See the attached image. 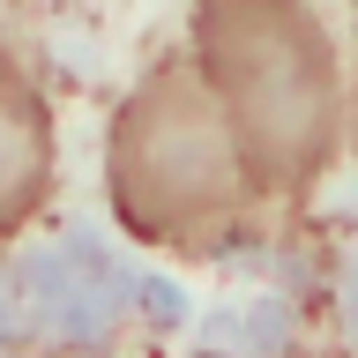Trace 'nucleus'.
Instances as JSON below:
<instances>
[{
    "instance_id": "7ed1b4c3",
    "label": "nucleus",
    "mask_w": 358,
    "mask_h": 358,
    "mask_svg": "<svg viewBox=\"0 0 358 358\" xmlns=\"http://www.w3.org/2000/svg\"><path fill=\"white\" fill-rule=\"evenodd\" d=\"M60 172V142H52V105H45L38 75L0 45V246L30 231Z\"/></svg>"
},
{
    "instance_id": "f03ea898",
    "label": "nucleus",
    "mask_w": 358,
    "mask_h": 358,
    "mask_svg": "<svg viewBox=\"0 0 358 358\" xmlns=\"http://www.w3.org/2000/svg\"><path fill=\"white\" fill-rule=\"evenodd\" d=\"M105 209L150 254H224L262 224L268 194L187 52L157 60L105 120Z\"/></svg>"
},
{
    "instance_id": "20e7f679",
    "label": "nucleus",
    "mask_w": 358,
    "mask_h": 358,
    "mask_svg": "<svg viewBox=\"0 0 358 358\" xmlns=\"http://www.w3.org/2000/svg\"><path fill=\"white\" fill-rule=\"evenodd\" d=\"M343 150L358 157V60H343Z\"/></svg>"
},
{
    "instance_id": "f257e3e1",
    "label": "nucleus",
    "mask_w": 358,
    "mask_h": 358,
    "mask_svg": "<svg viewBox=\"0 0 358 358\" xmlns=\"http://www.w3.org/2000/svg\"><path fill=\"white\" fill-rule=\"evenodd\" d=\"M187 67L268 201H306L343 157V52L313 0H194Z\"/></svg>"
}]
</instances>
